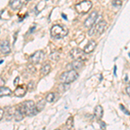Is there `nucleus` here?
<instances>
[{
  "instance_id": "f257e3e1",
  "label": "nucleus",
  "mask_w": 130,
  "mask_h": 130,
  "mask_svg": "<svg viewBox=\"0 0 130 130\" xmlns=\"http://www.w3.org/2000/svg\"><path fill=\"white\" fill-rule=\"evenodd\" d=\"M68 34V29L60 24H55L50 30V36L55 39H62Z\"/></svg>"
},
{
  "instance_id": "f03ea898",
  "label": "nucleus",
  "mask_w": 130,
  "mask_h": 130,
  "mask_svg": "<svg viewBox=\"0 0 130 130\" xmlns=\"http://www.w3.org/2000/svg\"><path fill=\"white\" fill-rule=\"evenodd\" d=\"M79 74L76 72L75 70H68L66 72H63L62 75H60V81L62 83L64 84H70V83H73L78 78Z\"/></svg>"
},
{
  "instance_id": "7ed1b4c3",
  "label": "nucleus",
  "mask_w": 130,
  "mask_h": 130,
  "mask_svg": "<svg viewBox=\"0 0 130 130\" xmlns=\"http://www.w3.org/2000/svg\"><path fill=\"white\" fill-rule=\"evenodd\" d=\"M24 106V108H25V111H26V115H29V116H34L39 113L37 109V107H36V104L33 101H26L24 103L22 104Z\"/></svg>"
},
{
  "instance_id": "20e7f679",
  "label": "nucleus",
  "mask_w": 130,
  "mask_h": 130,
  "mask_svg": "<svg viewBox=\"0 0 130 130\" xmlns=\"http://www.w3.org/2000/svg\"><path fill=\"white\" fill-rule=\"evenodd\" d=\"M92 7V3L89 0H84V1L81 2V3L77 4L75 5V10L78 13L80 14H84L87 13L89 10L91 9Z\"/></svg>"
},
{
  "instance_id": "39448f33",
  "label": "nucleus",
  "mask_w": 130,
  "mask_h": 130,
  "mask_svg": "<svg viewBox=\"0 0 130 130\" xmlns=\"http://www.w3.org/2000/svg\"><path fill=\"white\" fill-rule=\"evenodd\" d=\"M84 50H82L78 48L73 49L70 51V56L73 60H85L84 58Z\"/></svg>"
},
{
  "instance_id": "423d86ee",
  "label": "nucleus",
  "mask_w": 130,
  "mask_h": 130,
  "mask_svg": "<svg viewBox=\"0 0 130 130\" xmlns=\"http://www.w3.org/2000/svg\"><path fill=\"white\" fill-rule=\"evenodd\" d=\"M97 19V11H93L90 15L88 17V18L84 22V26L86 28H91L92 26L95 25V23Z\"/></svg>"
},
{
  "instance_id": "0eeeda50",
  "label": "nucleus",
  "mask_w": 130,
  "mask_h": 130,
  "mask_svg": "<svg viewBox=\"0 0 130 130\" xmlns=\"http://www.w3.org/2000/svg\"><path fill=\"white\" fill-rule=\"evenodd\" d=\"M43 56H44V53H43V50H38V51L35 52V53L30 56V61L32 64L40 63L41 61L43 60Z\"/></svg>"
},
{
  "instance_id": "6e6552de",
  "label": "nucleus",
  "mask_w": 130,
  "mask_h": 130,
  "mask_svg": "<svg viewBox=\"0 0 130 130\" xmlns=\"http://www.w3.org/2000/svg\"><path fill=\"white\" fill-rule=\"evenodd\" d=\"M27 90H28V88L24 85H20V86H18L16 88L15 91H14V95L18 97H23V96L25 95L26 94Z\"/></svg>"
},
{
  "instance_id": "1a4fd4ad",
  "label": "nucleus",
  "mask_w": 130,
  "mask_h": 130,
  "mask_svg": "<svg viewBox=\"0 0 130 130\" xmlns=\"http://www.w3.org/2000/svg\"><path fill=\"white\" fill-rule=\"evenodd\" d=\"M0 50H1V53L7 55V54L10 53L11 50L10 47V43L7 40H4L1 41V45H0Z\"/></svg>"
},
{
  "instance_id": "9d476101",
  "label": "nucleus",
  "mask_w": 130,
  "mask_h": 130,
  "mask_svg": "<svg viewBox=\"0 0 130 130\" xmlns=\"http://www.w3.org/2000/svg\"><path fill=\"white\" fill-rule=\"evenodd\" d=\"M107 25H108V24H107L106 21L102 20V21H101V22H99L97 24L95 25V30H96V32H97L99 35L102 34V33L104 32V30H106Z\"/></svg>"
},
{
  "instance_id": "9b49d317",
  "label": "nucleus",
  "mask_w": 130,
  "mask_h": 130,
  "mask_svg": "<svg viewBox=\"0 0 130 130\" xmlns=\"http://www.w3.org/2000/svg\"><path fill=\"white\" fill-rule=\"evenodd\" d=\"M95 46H96V43L94 40H91L88 43V44L85 46V48L83 50H84V52L86 54H89L95 49Z\"/></svg>"
},
{
  "instance_id": "f8f14e48",
  "label": "nucleus",
  "mask_w": 130,
  "mask_h": 130,
  "mask_svg": "<svg viewBox=\"0 0 130 130\" xmlns=\"http://www.w3.org/2000/svg\"><path fill=\"white\" fill-rule=\"evenodd\" d=\"M94 115L97 120H101L103 115V108L101 105H97L94 109Z\"/></svg>"
},
{
  "instance_id": "ddd939ff",
  "label": "nucleus",
  "mask_w": 130,
  "mask_h": 130,
  "mask_svg": "<svg viewBox=\"0 0 130 130\" xmlns=\"http://www.w3.org/2000/svg\"><path fill=\"white\" fill-rule=\"evenodd\" d=\"M24 115H25L24 113V111L21 109L20 107H18V108L16 109L15 113H14V117H15V120H16L17 121H22L23 119H24Z\"/></svg>"
},
{
  "instance_id": "4468645a",
  "label": "nucleus",
  "mask_w": 130,
  "mask_h": 130,
  "mask_svg": "<svg viewBox=\"0 0 130 130\" xmlns=\"http://www.w3.org/2000/svg\"><path fill=\"white\" fill-rule=\"evenodd\" d=\"M22 0H10V7L12 10H19L22 7Z\"/></svg>"
},
{
  "instance_id": "2eb2a0df",
  "label": "nucleus",
  "mask_w": 130,
  "mask_h": 130,
  "mask_svg": "<svg viewBox=\"0 0 130 130\" xmlns=\"http://www.w3.org/2000/svg\"><path fill=\"white\" fill-rule=\"evenodd\" d=\"M84 64V60H74L71 62V66L74 70H79Z\"/></svg>"
},
{
  "instance_id": "dca6fc26",
  "label": "nucleus",
  "mask_w": 130,
  "mask_h": 130,
  "mask_svg": "<svg viewBox=\"0 0 130 130\" xmlns=\"http://www.w3.org/2000/svg\"><path fill=\"white\" fill-rule=\"evenodd\" d=\"M11 94H12V91L9 88L5 87V86L0 88V96H1V97H3V96H10Z\"/></svg>"
},
{
  "instance_id": "f3484780",
  "label": "nucleus",
  "mask_w": 130,
  "mask_h": 130,
  "mask_svg": "<svg viewBox=\"0 0 130 130\" xmlns=\"http://www.w3.org/2000/svg\"><path fill=\"white\" fill-rule=\"evenodd\" d=\"M50 70H51V66H50V64L49 63L44 64L41 69V74L43 75H46L50 72Z\"/></svg>"
},
{
  "instance_id": "a211bd4d",
  "label": "nucleus",
  "mask_w": 130,
  "mask_h": 130,
  "mask_svg": "<svg viewBox=\"0 0 130 130\" xmlns=\"http://www.w3.org/2000/svg\"><path fill=\"white\" fill-rule=\"evenodd\" d=\"M36 107H37V111H38V112H41V111L45 108V101L41 100L40 102H38V103L36 105Z\"/></svg>"
},
{
  "instance_id": "6ab92c4d",
  "label": "nucleus",
  "mask_w": 130,
  "mask_h": 130,
  "mask_svg": "<svg viewBox=\"0 0 130 130\" xmlns=\"http://www.w3.org/2000/svg\"><path fill=\"white\" fill-rule=\"evenodd\" d=\"M73 121H74V119H73L72 116H70L68 118V120L66 121V127H68L69 129L72 128L73 127V125H74V123H73Z\"/></svg>"
},
{
  "instance_id": "aec40b11",
  "label": "nucleus",
  "mask_w": 130,
  "mask_h": 130,
  "mask_svg": "<svg viewBox=\"0 0 130 130\" xmlns=\"http://www.w3.org/2000/svg\"><path fill=\"white\" fill-rule=\"evenodd\" d=\"M46 102H54V100H55V94L54 93H49L46 96Z\"/></svg>"
},
{
  "instance_id": "412c9836",
  "label": "nucleus",
  "mask_w": 130,
  "mask_h": 130,
  "mask_svg": "<svg viewBox=\"0 0 130 130\" xmlns=\"http://www.w3.org/2000/svg\"><path fill=\"white\" fill-rule=\"evenodd\" d=\"M112 5L115 8H120L122 5V2H121V0H114L112 2Z\"/></svg>"
},
{
  "instance_id": "4be33fe9",
  "label": "nucleus",
  "mask_w": 130,
  "mask_h": 130,
  "mask_svg": "<svg viewBox=\"0 0 130 130\" xmlns=\"http://www.w3.org/2000/svg\"><path fill=\"white\" fill-rule=\"evenodd\" d=\"M50 58L54 61H57L58 58H59V54L56 53V52H55V53H52L51 55L50 56Z\"/></svg>"
},
{
  "instance_id": "5701e85b",
  "label": "nucleus",
  "mask_w": 130,
  "mask_h": 130,
  "mask_svg": "<svg viewBox=\"0 0 130 130\" xmlns=\"http://www.w3.org/2000/svg\"><path fill=\"white\" fill-rule=\"evenodd\" d=\"M34 87H35V83L33 81H31L28 84V86H27L29 91H33V90H34Z\"/></svg>"
},
{
  "instance_id": "b1692460",
  "label": "nucleus",
  "mask_w": 130,
  "mask_h": 130,
  "mask_svg": "<svg viewBox=\"0 0 130 130\" xmlns=\"http://www.w3.org/2000/svg\"><path fill=\"white\" fill-rule=\"evenodd\" d=\"M96 32V30H95V25H94V26H92L91 28H89V36H93L95 33Z\"/></svg>"
},
{
  "instance_id": "393cba45",
  "label": "nucleus",
  "mask_w": 130,
  "mask_h": 130,
  "mask_svg": "<svg viewBox=\"0 0 130 130\" xmlns=\"http://www.w3.org/2000/svg\"><path fill=\"white\" fill-rule=\"evenodd\" d=\"M120 108H121V111H122V112L124 113V114H126V115H130V112H129L128 110L127 109V108H125L124 106L122 105V104H121V105H120Z\"/></svg>"
},
{
  "instance_id": "a878e982",
  "label": "nucleus",
  "mask_w": 130,
  "mask_h": 130,
  "mask_svg": "<svg viewBox=\"0 0 130 130\" xmlns=\"http://www.w3.org/2000/svg\"><path fill=\"white\" fill-rule=\"evenodd\" d=\"M3 115H4V110L3 108H0V120L3 119Z\"/></svg>"
},
{
  "instance_id": "bb28decb",
  "label": "nucleus",
  "mask_w": 130,
  "mask_h": 130,
  "mask_svg": "<svg viewBox=\"0 0 130 130\" xmlns=\"http://www.w3.org/2000/svg\"><path fill=\"white\" fill-rule=\"evenodd\" d=\"M0 81H1V82H0V86H1V87H3V86L5 85V80H4L3 78H2V77H1V79H0Z\"/></svg>"
},
{
  "instance_id": "cd10ccee",
  "label": "nucleus",
  "mask_w": 130,
  "mask_h": 130,
  "mask_svg": "<svg viewBox=\"0 0 130 130\" xmlns=\"http://www.w3.org/2000/svg\"><path fill=\"white\" fill-rule=\"evenodd\" d=\"M100 125H101V128H105V127H106V124H105V123L103 122V121H101Z\"/></svg>"
},
{
  "instance_id": "c85d7f7f",
  "label": "nucleus",
  "mask_w": 130,
  "mask_h": 130,
  "mask_svg": "<svg viewBox=\"0 0 130 130\" xmlns=\"http://www.w3.org/2000/svg\"><path fill=\"white\" fill-rule=\"evenodd\" d=\"M126 92H127V94L130 96V86H128V87L126 88Z\"/></svg>"
},
{
  "instance_id": "c756f323",
  "label": "nucleus",
  "mask_w": 130,
  "mask_h": 130,
  "mask_svg": "<svg viewBox=\"0 0 130 130\" xmlns=\"http://www.w3.org/2000/svg\"><path fill=\"white\" fill-rule=\"evenodd\" d=\"M18 82H19V77H17V78L15 79V81H14V85L17 86V83H18Z\"/></svg>"
},
{
  "instance_id": "7c9ffc66",
  "label": "nucleus",
  "mask_w": 130,
  "mask_h": 130,
  "mask_svg": "<svg viewBox=\"0 0 130 130\" xmlns=\"http://www.w3.org/2000/svg\"><path fill=\"white\" fill-rule=\"evenodd\" d=\"M116 70H117V67L115 66V69H114V74H115V75H116Z\"/></svg>"
},
{
  "instance_id": "2f4dec72",
  "label": "nucleus",
  "mask_w": 130,
  "mask_h": 130,
  "mask_svg": "<svg viewBox=\"0 0 130 130\" xmlns=\"http://www.w3.org/2000/svg\"><path fill=\"white\" fill-rule=\"evenodd\" d=\"M62 17H63V18H64V19H67V17H65L64 14H62Z\"/></svg>"
}]
</instances>
